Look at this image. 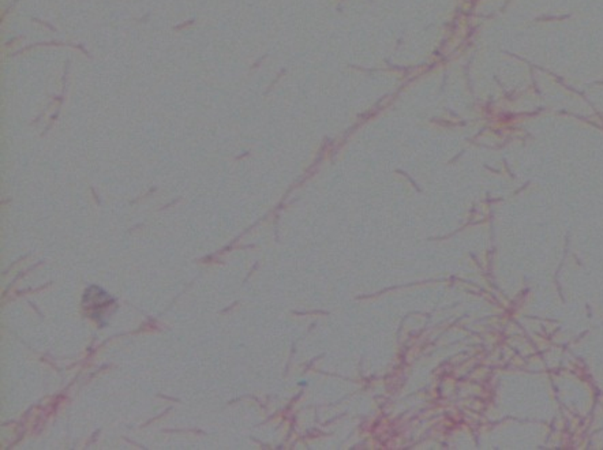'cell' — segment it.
Segmentation results:
<instances>
[{
  "instance_id": "cell-1",
  "label": "cell",
  "mask_w": 603,
  "mask_h": 450,
  "mask_svg": "<svg viewBox=\"0 0 603 450\" xmlns=\"http://www.w3.org/2000/svg\"><path fill=\"white\" fill-rule=\"evenodd\" d=\"M112 303L114 299L99 286H90L84 296V307L90 311L93 318H101V310L107 309Z\"/></svg>"
}]
</instances>
